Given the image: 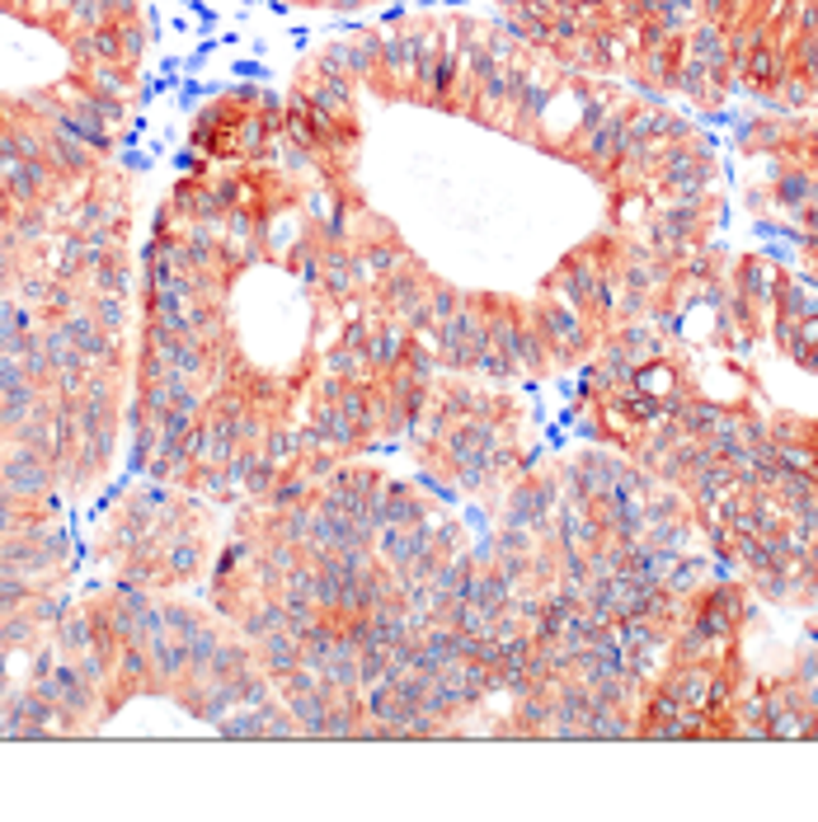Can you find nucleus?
Returning <instances> with one entry per match:
<instances>
[{
    "label": "nucleus",
    "mask_w": 818,
    "mask_h": 822,
    "mask_svg": "<svg viewBox=\"0 0 818 822\" xmlns=\"http://www.w3.org/2000/svg\"><path fill=\"white\" fill-rule=\"evenodd\" d=\"M57 630V654L61 658H75V654H85L90 644H94V611L90 607H67V615L52 625Z\"/></svg>",
    "instance_id": "nucleus-5"
},
{
    "label": "nucleus",
    "mask_w": 818,
    "mask_h": 822,
    "mask_svg": "<svg viewBox=\"0 0 818 822\" xmlns=\"http://www.w3.org/2000/svg\"><path fill=\"white\" fill-rule=\"evenodd\" d=\"M43 343H47V362H52V376H67V372H90V357L75 348V339L61 329V320H52L43 329Z\"/></svg>",
    "instance_id": "nucleus-6"
},
{
    "label": "nucleus",
    "mask_w": 818,
    "mask_h": 822,
    "mask_svg": "<svg viewBox=\"0 0 818 822\" xmlns=\"http://www.w3.org/2000/svg\"><path fill=\"white\" fill-rule=\"evenodd\" d=\"M161 621H165V635L170 639H194V630L202 625V615L194 607H184V602H161Z\"/></svg>",
    "instance_id": "nucleus-8"
},
{
    "label": "nucleus",
    "mask_w": 818,
    "mask_h": 822,
    "mask_svg": "<svg viewBox=\"0 0 818 822\" xmlns=\"http://www.w3.org/2000/svg\"><path fill=\"white\" fill-rule=\"evenodd\" d=\"M165 564H170V578H194L198 574V545H165Z\"/></svg>",
    "instance_id": "nucleus-10"
},
{
    "label": "nucleus",
    "mask_w": 818,
    "mask_h": 822,
    "mask_svg": "<svg viewBox=\"0 0 818 822\" xmlns=\"http://www.w3.org/2000/svg\"><path fill=\"white\" fill-rule=\"evenodd\" d=\"M90 315L108 329V334H118V329H122V296L118 292H94L90 296Z\"/></svg>",
    "instance_id": "nucleus-9"
},
{
    "label": "nucleus",
    "mask_w": 818,
    "mask_h": 822,
    "mask_svg": "<svg viewBox=\"0 0 818 822\" xmlns=\"http://www.w3.org/2000/svg\"><path fill=\"white\" fill-rule=\"evenodd\" d=\"M217 649H222V630L202 621V625L194 630V639H188V677H208Z\"/></svg>",
    "instance_id": "nucleus-7"
},
{
    "label": "nucleus",
    "mask_w": 818,
    "mask_h": 822,
    "mask_svg": "<svg viewBox=\"0 0 818 822\" xmlns=\"http://www.w3.org/2000/svg\"><path fill=\"white\" fill-rule=\"evenodd\" d=\"M255 658L264 662V672H269V677H282V672H292L296 662H302V639H296L288 625H278L264 639H255Z\"/></svg>",
    "instance_id": "nucleus-3"
},
{
    "label": "nucleus",
    "mask_w": 818,
    "mask_h": 822,
    "mask_svg": "<svg viewBox=\"0 0 818 822\" xmlns=\"http://www.w3.org/2000/svg\"><path fill=\"white\" fill-rule=\"evenodd\" d=\"M61 329H67V334L75 339V348H81V353L90 357V367H94V362H114V357H118V353H114V334H108V329L94 320L90 306H75L71 315H61Z\"/></svg>",
    "instance_id": "nucleus-2"
},
{
    "label": "nucleus",
    "mask_w": 818,
    "mask_h": 822,
    "mask_svg": "<svg viewBox=\"0 0 818 822\" xmlns=\"http://www.w3.org/2000/svg\"><path fill=\"white\" fill-rule=\"evenodd\" d=\"M231 451H235V437L226 428V419L202 414L198 419V433H194V461L198 466H226Z\"/></svg>",
    "instance_id": "nucleus-4"
},
{
    "label": "nucleus",
    "mask_w": 818,
    "mask_h": 822,
    "mask_svg": "<svg viewBox=\"0 0 818 822\" xmlns=\"http://www.w3.org/2000/svg\"><path fill=\"white\" fill-rule=\"evenodd\" d=\"M0 480H5L24 503H38V498L52 494L57 470H52V461H47L43 451L20 447V442H14V451L0 456Z\"/></svg>",
    "instance_id": "nucleus-1"
}]
</instances>
